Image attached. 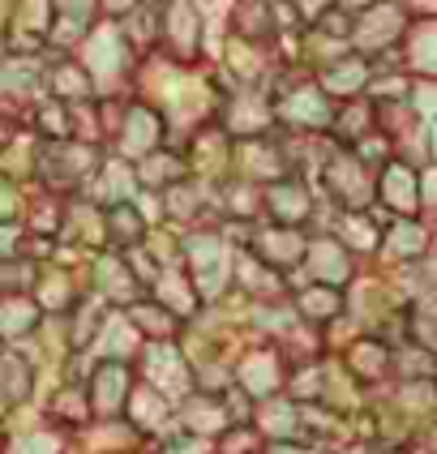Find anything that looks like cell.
I'll return each mask as SVG.
<instances>
[{"label": "cell", "mask_w": 437, "mask_h": 454, "mask_svg": "<svg viewBox=\"0 0 437 454\" xmlns=\"http://www.w3.org/2000/svg\"><path fill=\"white\" fill-rule=\"evenodd\" d=\"M433 146H437V129H433Z\"/></svg>", "instance_id": "6da1fadb"}]
</instances>
